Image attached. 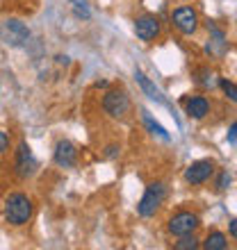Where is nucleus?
Here are the masks:
<instances>
[{"label": "nucleus", "instance_id": "16", "mask_svg": "<svg viewBox=\"0 0 237 250\" xmlns=\"http://www.w3.org/2000/svg\"><path fill=\"white\" fill-rule=\"evenodd\" d=\"M196 82L201 86H205V89H212V86L217 84V80H214V73L210 71V68H201V71L196 73Z\"/></svg>", "mask_w": 237, "mask_h": 250}, {"label": "nucleus", "instance_id": "6", "mask_svg": "<svg viewBox=\"0 0 237 250\" xmlns=\"http://www.w3.org/2000/svg\"><path fill=\"white\" fill-rule=\"evenodd\" d=\"M171 23L180 34L191 37V34L198 30V14L194 12L191 7H178L171 14Z\"/></svg>", "mask_w": 237, "mask_h": 250}, {"label": "nucleus", "instance_id": "1", "mask_svg": "<svg viewBox=\"0 0 237 250\" xmlns=\"http://www.w3.org/2000/svg\"><path fill=\"white\" fill-rule=\"evenodd\" d=\"M32 211H34V205L32 200L25 196V193H9L5 200V218L7 223L14 225V228H21V225H25L30 218H32Z\"/></svg>", "mask_w": 237, "mask_h": 250}, {"label": "nucleus", "instance_id": "10", "mask_svg": "<svg viewBox=\"0 0 237 250\" xmlns=\"http://www.w3.org/2000/svg\"><path fill=\"white\" fill-rule=\"evenodd\" d=\"M55 164L62 166V168H73V166L78 164V148L71 144V141H66V139H62V141H57V146H55Z\"/></svg>", "mask_w": 237, "mask_h": 250}, {"label": "nucleus", "instance_id": "21", "mask_svg": "<svg viewBox=\"0 0 237 250\" xmlns=\"http://www.w3.org/2000/svg\"><path fill=\"white\" fill-rule=\"evenodd\" d=\"M228 144L231 146H237V121L228 127Z\"/></svg>", "mask_w": 237, "mask_h": 250}, {"label": "nucleus", "instance_id": "15", "mask_svg": "<svg viewBox=\"0 0 237 250\" xmlns=\"http://www.w3.org/2000/svg\"><path fill=\"white\" fill-rule=\"evenodd\" d=\"M142 114H144V123H146V127H148V130H151L153 134H158V137H162L165 141H169V134H166L165 127H162L160 123H155V121L151 119V114H148V112H142Z\"/></svg>", "mask_w": 237, "mask_h": 250}, {"label": "nucleus", "instance_id": "11", "mask_svg": "<svg viewBox=\"0 0 237 250\" xmlns=\"http://www.w3.org/2000/svg\"><path fill=\"white\" fill-rule=\"evenodd\" d=\"M185 112L190 119H205L208 114H210V100L205 98V96H191L187 103H185Z\"/></svg>", "mask_w": 237, "mask_h": 250}, {"label": "nucleus", "instance_id": "8", "mask_svg": "<svg viewBox=\"0 0 237 250\" xmlns=\"http://www.w3.org/2000/svg\"><path fill=\"white\" fill-rule=\"evenodd\" d=\"M14 166H16V175L19 178H32L34 173H37V168H39V164H37V159H34L32 150H30V146L23 141V144H19V150H16V162H14Z\"/></svg>", "mask_w": 237, "mask_h": 250}, {"label": "nucleus", "instance_id": "19", "mask_svg": "<svg viewBox=\"0 0 237 250\" xmlns=\"http://www.w3.org/2000/svg\"><path fill=\"white\" fill-rule=\"evenodd\" d=\"M228 185H231V175H228L226 171H221L219 173V178H217V189L224 191V189H228Z\"/></svg>", "mask_w": 237, "mask_h": 250}, {"label": "nucleus", "instance_id": "24", "mask_svg": "<svg viewBox=\"0 0 237 250\" xmlns=\"http://www.w3.org/2000/svg\"><path fill=\"white\" fill-rule=\"evenodd\" d=\"M57 64H69V57H62V55H57Z\"/></svg>", "mask_w": 237, "mask_h": 250}, {"label": "nucleus", "instance_id": "18", "mask_svg": "<svg viewBox=\"0 0 237 250\" xmlns=\"http://www.w3.org/2000/svg\"><path fill=\"white\" fill-rule=\"evenodd\" d=\"M219 86L224 89V93L233 100V103H237V84H233L231 80H219Z\"/></svg>", "mask_w": 237, "mask_h": 250}, {"label": "nucleus", "instance_id": "2", "mask_svg": "<svg viewBox=\"0 0 237 250\" xmlns=\"http://www.w3.org/2000/svg\"><path fill=\"white\" fill-rule=\"evenodd\" d=\"M165 198H166V187L162 185V182L148 185L144 191V196H142V200H139V205H137V214L144 218L155 216L158 209L162 207V203H165Z\"/></svg>", "mask_w": 237, "mask_h": 250}, {"label": "nucleus", "instance_id": "17", "mask_svg": "<svg viewBox=\"0 0 237 250\" xmlns=\"http://www.w3.org/2000/svg\"><path fill=\"white\" fill-rule=\"evenodd\" d=\"M173 248L176 250H194V248H198V239L194 237V234H183L180 241L173 244Z\"/></svg>", "mask_w": 237, "mask_h": 250}, {"label": "nucleus", "instance_id": "12", "mask_svg": "<svg viewBox=\"0 0 237 250\" xmlns=\"http://www.w3.org/2000/svg\"><path fill=\"white\" fill-rule=\"evenodd\" d=\"M135 78H137L139 86H142V91H144L146 96H148V98H151V100H155V103H162V105H166V98H165V96H162V91H160L158 86L153 84L151 80L146 78L144 73H142V71H135Z\"/></svg>", "mask_w": 237, "mask_h": 250}, {"label": "nucleus", "instance_id": "14", "mask_svg": "<svg viewBox=\"0 0 237 250\" xmlns=\"http://www.w3.org/2000/svg\"><path fill=\"white\" fill-rule=\"evenodd\" d=\"M71 12L75 19L80 21H89L92 19V9L87 5V0H71Z\"/></svg>", "mask_w": 237, "mask_h": 250}, {"label": "nucleus", "instance_id": "13", "mask_svg": "<svg viewBox=\"0 0 237 250\" xmlns=\"http://www.w3.org/2000/svg\"><path fill=\"white\" fill-rule=\"evenodd\" d=\"M203 248H205V250H226V248H228V239H226L224 232L212 230L210 234L205 237Z\"/></svg>", "mask_w": 237, "mask_h": 250}, {"label": "nucleus", "instance_id": "5", "mask_svg": "<svg viewBox=\"0 0 237 250\" xmlns=\"http://www.w3.org/2000/svg\"><path fill=\"white\" fill-rule=\"evenodd\" d=\"M198 225H201V218L194 214V211H178L169 218V232L173 237H183V234H194Z\"/></svg>", "mask_w": 237, "mask_h": 250}, {"label": "nucleus", "instance_id": "3", "mask_svg": "<svg viewBox=\"0 0 237 250\" xmlns=\"http://www.w3.org/2000/svg\"><path fill=\"white\" fill-rule=\"evenodd\" d=\"M103 109H105L107 116L112 119L123 121L130 112V98L123 89H110V91L103 96Z\"/></svg>", "mask_w": 237, "mask_h": 250}, {"label": "nucleus", "instance_id": "20", "mask_svg": "<svg viewBox=\"0 0 237 250\" xmlns=\"http://www.w3.org/2000/svg\"><path fill=\"white\" fill-rule=\"evenodd\" d=\"M7 150H9V137H7V132L0 130V155Z\"/></svg>", "mask_w": 237, "mask_h": 250}, {"label": "nucleus", "instance_id": "23", "mask_svg": "<svg viewBox=\"0 0 237 250\" xmlns=\"http://www.w3.org/2000/svg\"><path fill=\"white\" fill-rule=\"evenodd\" d=\"M228 232H231V237L237 239V218H233L231 225H228Z\"/></svg>", "mask_w": 237, "mask_h": 250}, {"label": "nucleus", "instance_id": "22", "mask_svg": "<svg viewBox=\"0 0 237 250\" xmlns=\"http://www.w3.org/2000/svg\"><path fill=\"white\" fill-rule=\"evenodd\" d=\"M117 155H118V148H117V146H107L105 157H117Z\"/></svg>", "mask_w": 237, "mask_h": 250}, {"label": "nucleus", "instance_id": "4", "mask_svg": "<svg viewBox=\"0 0 237 250\" xmlns=\"http://www.w3.org/2000/svg\"><path fill=\"white\" fill-rule=\"evenodd\" d=\"M0 39L7 46L21 48V46H25L27 39H30V30H27L25 23H21L16 19H9L0 25Z\"/></svg>", "mask_w": 237, "mask_h": 250}, {"label": "nucleus", "instance_id": "9", "mask_svg": "<svg viewBox=\"0 0 237 250\" xmlns=\"http://www.w3.org/2000/svg\"><path fill=\"white\" fill-rule=\"evenodd\" d=\"M160 30H162L160 19L153 16V14H144V16L135 19V34H137L139 41H146V43L155 41L160 37Z\"/></svg>", "mask_w": 237, "mask_h": 250}, {"label": "nucleus", "instance_id": "7", "mask_svg": "<svg viewBox=\"0 0 237 250\" xmlns=\"http://www.w3.org/2000/svg\"><path fill=\"white\" fill-rule=\"evenodd\" d=\"M214 162L212 159H198V162H191L187 168H185V182L190 185H203L208 180L212 178L214 173Z\"/></svg>", "mask_w": 237, "mask_h": 250}]
</instances>
